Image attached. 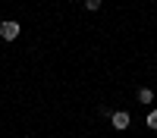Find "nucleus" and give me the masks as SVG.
I'll return each instance as SVG.
<instances>
[{"mask_svg":"<svg viewBox=\"0 0 157 138\" xmlns=\"http://www.w3.org/2000/svg\"><path fill=\"white\" fill-rule=\"evenodd\" d=\"M151 97H154L151 88H141V91H138V100H141V104H151Z\"/></svg>","mask_w":157,"mask_h":138,"instance_id":"3","label":"nucleus"},{"mask_svg":"<svg viewBox=\"0 0 157 138\" xmlns=\"http://www.w3.org/2000/svg\"><path fill=\"white\" fill-rule=\"evenodd\" d=\"M0 38L3 41H16L19 38V22H3L0 25Z\"/></svg>","mask_w":157,"mask_h":138,"instance_id":"1","label":"nucleus"},{"mask_svg":"<svg viewBox=\"0 0 157 138\" xmlns=\"http://www.w3.org/2000/svg\"><path fill=\"white\" fill-rule=\"evenodd\" d=\"M85 6H88V9H98V6H101V0H85Z\"/></svg>","mask_w":157,"mask_h":138,"instance_id":"5","label":"nucleus"},{"mask_svg":"<svg viewBox=\"0 0 157 138\" xmlns=\"http://www.w3.org/2000/svg\"><path fill=\"white\" fill-rule=\"evenodd\" d=\"M113 125H116V129H126V125H129V113L116 110V113H113Z\"/></svg>","mask_w":157,"mask_h":138,"instance_id":"2","label":"nucleus"},{"mask_svg":"<svg viewBox=\"0 0 157 138\" xmlns=\"http://www.w3.org/2000/svg\"><path fill=\"white\" fill-rule=\"evenodd\" d=\"M148 125H151V129H157V110L148 113Z\"/></svg>","mask_w":157,"mask_h":138,"instance_id":"4","label":"nucleus"}]
</instances>
